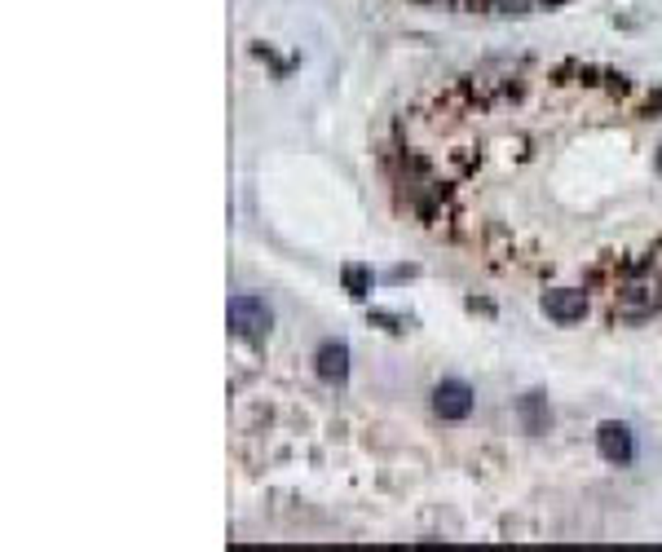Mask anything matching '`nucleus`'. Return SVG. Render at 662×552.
Masks as SVG:
<instances>
[{
  "instance_id": "1",
  "label": "nucleus",
  "mask_w": 662,
  "mask_h": 552,
  "mask_svg": "<svg viewBox=\"0 0 662 552\" xmlns=\"http://www.w3.org/2000/svg\"><path fill=\"white\" fill-rule=\"evenodd\" d=\"M394 208L463 266L574 287L605 327L662 323V89L618 67L491 63L397 111Z\"/></svg>"
},
{
  "instance_id": "2",
  "label": "nucleus",
  "mask_w": 662,
  "mask_h": 552,
  "mask_svg": "<svg viewBox=\"0 0 662 552\" xmlns=\"http://www.w3.org/2000/svg\"><path fill=\"white\" fill-rule=\"evenodd\" d=\"M411 5H429V9H446V14H468V18H521V14L561 9L570 0H411Z\"/></svg>"
},
{
  "instance_id": "3",
  "label": "nucleus",
  "mask_w": 662,
  "mask_h": 552,
  "mask_svg": "<svg viewBox=\"0 0 662 552\" xmlns=\"http://www.w3.org/2000/svg\"><path fill=\"white\" fill-rule=\"evenodd\" d=\"M539 310L557 327H579L583 318H592V301L574 287H548V292H539Z\"/></svg>"
},
{
  "instance_id": "4",
  "label": "nucleus",
  "mask_w": 662,
  "mask_h": 552,
  "mask_svg": "<svg viewBox=\"0 0 662 552\" xmlns=\"http://www.w3.org/2000/svg\"><path fill=\"white\" fill-rule=\"evenodd\" d=\"M230 327L234 336H265L269 327H274V314H269V305H265L261 296H252V292H239L230 301Z\"/></svg>"
},
{
  "instance_id": "5",
  "label": "nucleus",
  "mask_w": 662,
  "mask_h": 552,
  "mask_svg": "<svg viewBox=\"0 0 662 552\" xmlns=\"http://www.w3.org/2000/svg\"><path fill=\"white\" fill-rule=\"evenodd\" d=\"M472 389L463 384V380H442L437 389H433V412L442 415V420H468L472 415Z\"/></svg>"
},
{
  "instance_id": "6",
  "label": "nucleus",
  "mask_w": 662,
  "mask_h": 552,
  "mask_svg": "<svg viewBox=\"0 0 662 552\" xmlns=\"http://www.w3.org/2000/svg\"><path fill=\"white\" fill-rule=\"evenodd\" d=\"M596 450H600V460H609V464H631V455H636L631 429L618 424V420H605V424L596 429Z\"/></svg>"
},
{
  "instance_id": "7",
  "label": "nucleus",
  "mask_w": 662,
  "mask_h": 552,
  "mask_svg": "<svg viewBox=\"0 0 662 552\" xmlns=\"http://www.w3.org/2000/svg\"><path fill=\"white\" fill-rule=\"evenodd\" d=\"M318 376L331 380V384H340V380L349 376V349L340 345V341L318 345Z\"/></svg>"
},
{
  "instance_id": "8",
  "label": "nucleus",
  "mask_w": 662,
  "mask_h": 552,
  "mask_svg": "<svg viewBox=\"0 0 662 552\" xmlns=\"http://www.w3.org/2000/svg\"><path fill=\"white\" fill-rule=\"evenodd\" d=\"M517 415H521L526 433H543V429H548V420H552V412H548V398H543V393H526V398L517 402Z\"/></svg>"
},
{
  "instance_id": "9",
  "label": "nucleus",
  "mask_w": 662,
  "mask_h": 552,
  "mask_svg": "<svg viewBox=\"0 0 662 552\" xmlns=\"http://www.w3.org/2000/svg\"><path fill=\"white\" fill-rule=\"evenodd\" d=\"M345 287H349L354 296H366V287H371V275H366L363 266H349V270H345Z\"/></svg>"
}]
</instances>
